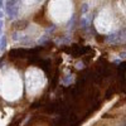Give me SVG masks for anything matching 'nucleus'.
I'll return each instance as SVG.
<instances>
[{"label":"nucleus","instance_id":"1","mask_svg":"<svg viewBox=\"0 0 126 126\" xmlns=\"http://www.w3.org/2000/svg\"><path fill=\"white\" fill-rule=\"evenodd\" d=\"M18 10H19V5L16 4L15 0H10L6 3V14L9 16V19H14L18 15Z\"/></svg>","mask_w":126,"mask_h":126},{"label":"nucleus","instance_id":"2","mask_svg":"<svg viewBox=\"0 0 126 126\" xmlns=\"http://www.w3.org/2000/svg\"><path fill=\"white\" fill-rule=\"evenodd\" d=\"M5 47H6V37L3 35L1 39H0V52H3L5 49Z\"/></svg>","mask_w":126,"mask_h":126},{"label":"nucleus","instance_id":"3","mask_svg":"<svg viewBox=\"0 0 126 126\" xmlns=\"http://www.w3.org/2000/svg\"><path fill=\"white\" fill-rule=\"evenodd\" d=\"M87 9H88V5H87V4H83V6H82V12H83V13L87 12Z\"/></svg>","mask_w":126,"mask_h":126},{"label":"nucleus","instance_id":"4","mask_svg":"<svg viewBox=\"0 0 126 126\" xmlns=\"http://www.w3.org/2000/svg\"><path fill=\"white\" fill-rule=\"evenodd\" d=\"M3 25H4V23H3V20L0 19V34H1V32H3Z\"/></svg>","mask_w":126,"mask_h":126},{"label":"nucleus","instance_id":"5","mask_svg":"<svg viewBox=\"0 0 126 126\" xmlns=\"http://www.w3.org/2000/svg\"><path fill=\"white\" fill-rule=\"evenodd\" d=\"M3 6V0H0V8Z\"/></svg>","mask_w":126,"mask_h":126},{"label":"nucleus","instance_id":"6","mask_svg":"<svg viewBox=\"0 0 126 126\" xmlns=\"http://www.w3.org/2000/svg\"><path fill=\"white\" fill-rule=\"evenodd\" d=\"M1 18H3V13H1V12H0V19H1Z\"/></svg>","mask_w":126,"mask_h":126},{"label":"nucleus","instance_id":"7","mask_svg":"<svg viewBox=\"0 0 126 126\" xmlns=\"http://www.w3.org/2000/svg\"><path fill=\"white\" fill-rule=\"evenodd\" d=\"M8 1H10V0H8Z\"/></svg>","mask_w":126,"mask_h":126}]
</instances>
